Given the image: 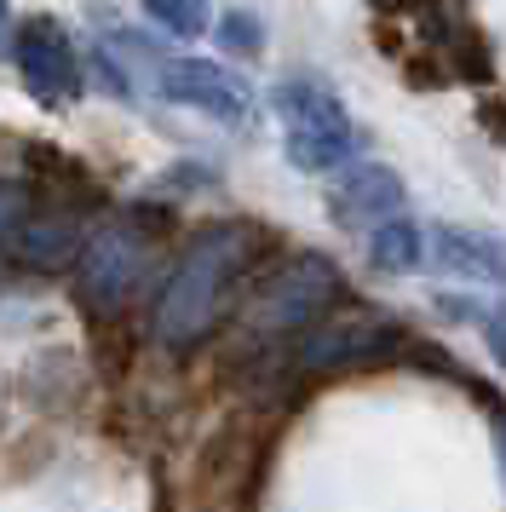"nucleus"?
<instances>
[{
  "mask_svg": "<svg viewBox=\"0 0 506 512\" xmlns=\"http://www.w3.org/2000/svg\"><path fill=\"white\" fill-rule=\"evenodd\" d=\"M276 231L259 219H219L184 236V248L167 259L156 294H150V334L167 351L207 346L225 317L248 300L253 277L271 265Z\"/></svg>",
  "mask_w": 506,
  "mask_h": 512,
  "instance_id": "obj_1",
  "label": "nucleus"
},
{
  "mask_svg": "<svg viewBox=\"0 0 506 512\" xmlns=\"http://www.w3.org/2000/svg\"><path fill=\"white\" fill-rule=\"evenodd\" d=\"M345 305V277L328 254H282L253 277L242 311L230 317L236 346L259 357V351L294 346L305 328H317L328 311Z\"/></svg>",
  "mask_w": 506,
  "mask_h": 512,
  "instance_id": "obj_2",
  "label": "nucleus"
},
{
  "mask_svg": "<svg viewBox=\"0 0 506 512\" xmlns=\"http://www.w3.org/2000/svg\"><path fill=\"white\" fill-rule=\"evenodd\" d=\"M173 219L161 208H133L121 219H104L92 225L87 248L75 259V294L98 311V317H121L127 305L150 288L156 277V248H161V231Z\"/></svg>",
  "mask_w": 506,
  "mask_h": 512,
  "instance_id": "obj_3",
  "label": "nucleus"
},
{
  "mask_svg": "<svg viewBox=\"0 0 506 512\" xmlns=\"http://www.w3.org/2000/svg\"><path fill=\"white\" fill-rule=\"evenodd\" d=\"M271 116L282 121V156L299 173H334L357 156V121L317 75H282L271 87Z\"/></svg>",
  "mask_w": 506,
  "mask_h": 512,
  "instance_id": "obj_4",
  "label": "nucleus"
},
{
  "mask_svg": "<svg viewBox=\"0 0 506 512\" xmlns=\"http://www.w3.org/2000/svg\"><path fill=\"white\" fill-rule=\"evenodd\" d=\"M391 357H409V328L386 311H345L322 317L294 340V369L299 374H351V369H380Z\"/></svg>",
  "mask_w": 506,
  "mask_h": 512,
  "instance_id": "obj_5",
  "label": "nucleus"
},
{
  "mask_svg": "<svg viewBox=\"0 0 506 512\" xmlns=\"http://www.w3.org/2000/svg\"><path fill=\"white\" fill-rule=\"evenodd\" d=\"M12 64H18L23 93L35 104H46V110H64V104H75L87 93V52L75 47V35L58 18H29L18 29Z\"/></svg>",
  "mask_w": 506,
  "mask_h": 512,
  "instance_id": "obj_6",
  "label": "nucleus"
},
{
  "mask_svg": "<svg viewBox=\"0 0 506 512\" xmlns=\"http://www.w3.org/2000/svg\"><path fill=\"white\" fill-rule=\"evenodd\" d=\"M156 93L179 110L219 121V127H248L253 116V87L242 75L219 70L207 58H161L156 64Z\"/></svg>",
  "mask_w": 506,
  "mask_h": 512,
  "instance_id": "obj_7",
  "label": "nucleus"
},
{
  "mask_svg": "<svg viewBox=\"0 0 506 512\" xmlns=\"http://www.w3.org/2000/svg\"><path fill=\"white\" fill-rule=\"evenodd\" d=\"M322 208H328V219H334L340 231L368 236L374 225H386V219H397V213H409V185H403V173L386 167V162H357V167H345L340 179L328 185Z\"/></svg>",
  "mask_w": 506,
  "mask_h": 512,
  "instance_id": "obj_8",
  "label": "nucleus"
},
{
  "mask_svg": "<svg viewBox=\"0 0 506 512\" xmlns=\"http://www.w3.org/2000/svg\"><path fill=\"white\" fill-rule=\"evenodd\" d=\"M414 24L426 35V47H437L449 58L455 81L466 87H489L495 81V52H489V35L472 24L466 0H420L414 6Z\"/></svg>",
  "mask_w": 506,
  "mask_h": 512,
  "instance_id": "obj_9",
  "label": "nucleus"
},
{
  "mask_svg": "<svg viewBox=\"0 0 506 512\" xmlns=\"http://www.w3.org/2000/svg\"><path fill=\"white\" fill-rule=\"evenodd\" d=\"M87 219H81V208L75 202H52V196H41V208L29 213L18 225V236L6 242L12 248V259H18L23 271H69L75 259H81V248H87Z\"/></svg>",
  "mask_w": 506,
  "mask_h": 512,
  "instance_id": "obj_10",
  "label": "nucleus"
},
{
  "mask_svg": "<svg viewBox=\"0 0 506 512\" xmlns=\"http://www.w3.org/2000/svg\"><path fill=\"white\" fill-rule=\"evenodd\" d=\"M432 265L449 271V277L506 288V231H483V225H432Z\"/></svg>",
  "mask_w": 506,
  "mask_h": 512,
  "instance_id": "obj_11",
  "label": "nucleus"
},
{
  "mask_svg": "<svg viewBox=\"0 0 506 512\" xmlns=\"http://www.w3.org/2000/svg\"><path fill=\"white\" fill-rule=\"evenodd\" d=\"M363 248H368V265L374 271L403 277V271H420L432 259V231H420L409 213H397V219H386V225H374L363 236Z\"/></svg>",
  "mask_w": 506,
  "mask_h": 512,
  "instance_id": "obj_12",
  "label": "nucleus"
},
{
  "mask_svg": "<svg viewBox=\"0 0 506 512\" xmlns=\"http://www.w3.org/2000/svg\"><path fill=\"white\" fill-rule=\"evenodd\" d=\"M144 6V18L156 29H167L173 41H196V35H207L213 29V0H138Z\"/></svg>",
  "mask_w": 506,
  "mask_h": 512,
  "instance_id": "obj_13",
  "label": "nucleus"
},
{
  "mask_svg": "<svg viewBox=\"0 0 506 512\" xmlns=\"http://www.w3.org/2000/svg\"><path fill=\"white\" fill-rule=\"evenodd\" d=\"M213 41H219V52L259 58V52H265V24L253 18L248 6H225V12H219V24H213Z\"/></svg>",
  "mask_w": 506,
  "mask_h": 512,
  "instance_id": "obj_14",
  "label": "nucleus"
},
{
  "mask_svg": "<svg viewBox=\"0 0 506 512\" xmlns=\"http://www.w3.org/2000/svg\"><path fill=\"white\" fill-rule=\"evenodd\" d=\"M397 75L409 81L414 93H443V87L455 81V70H449V58H443L437 47H426V41H420V47H409L403 58H397Z\"/></svg>",
  "mask_w": 506,
  "mask_h": 512,
  "instance_id": "obj_15",
  "label": "nucleus"
},
{
  "mask_svg": "<svg viewBox=\"0 0 506 512\" xmlns=\"http://www.w3.org/2000/svg\"><path fill=\"white\" fill-rule=\"evenodd\" d=\"M449 317H472V323L483 328V340H489V351H495V363L506 369V305H472V300H437Z\"/></svg>",
  "mask_w": 506,
  "mask_h": 512,
  "instance_id": "obj_16",
  "label": "nucleus"
},
{
  "mask_svg": "<svg viewBox=\"0 0 506 512\" xmlns=\"http://www.w3.org/2000/svg\"><path fill=\"white\" fill-rule=\"evenodd\" d=\"M35 208H41V190L18 185V179H0V242H12V236H18V225Z\"/></svg>",
  "mask_w": 506,
  "mask_h": 512,
  "instance_id": "obj_17",
  "label": "nucleus"
},
{
  "mask_svg": "<svg viewBox=\"0 0 506 512\" xmlns=\"http://www.w3.org/2000/svg\"><path fill=\"white\" fill-rule=\"evenodd\" d=\"M87 70L98 75V81H104V87H110V93L121 98V104H127V98L138 93V81H133V70H127V64H121V58H115L110 47H87Z\"/></svg>",
  "mask_w": 506,
  "mask_h": 512,
  "instance_id": "obj_18",
  "label": "nucleus"
},
{
  "mask_svg": "<svg viewBox=\"0 0 506 512\" xmlns=\"http://www.w3.org/2000/svg\"><path fill=\"white\" fill-rule=\"evenodd\" d=\"M472 116H478V127L495 144H506V98H478V110H472Z\"/></svg>",
  "mask_w": 506,
  "mask_h": 512,
  "instance_id": "obj_19",
  "label": "nucleus"
},
{
  "mask_svg": "<svg viewBox=\"0 0 506 512\" xmlns=\"http://www.w3.org/2000/svg\"><path fill=\"white\" fill-rule=\"evenodd\" d=\"M18 52V24H12V0H0V58Z\"/></svg>",
  "mask_w": 506,
  "mask_h": 512,
  "instance_id": "obj_20",
  "label": "nucleus"
},
{
  "mask_svg": "<svg viewBox=\"0 0 506 512\" xmlns=\"http://www.w3.org/2000/svg\"><path fill=\"white\" fill-rule=\"evenodd\" d=\"M489 432H495V455H501V478H506V409H489Z\"/></svg>",
  "mask_w": 506,
  "mask_h": 512,
  "instance_id": "obj_21",
  "label": "nucleus"
},
{
  "mask_svg": "<svg viewBox=\"0 0 506 512\" xmlns=\"http://www.w3.org/2000/svg\"><path fill=\"white\" fill-rule=\"evenodd\" d=\"M368 6H374L380 18H414V6H420V0H368Z\"/></svg>",
  "mask_w": 506,
  "mask_h": 512,
  "instance_id": "obj_22",
  "label": "nucleus"
}]
</instances>
